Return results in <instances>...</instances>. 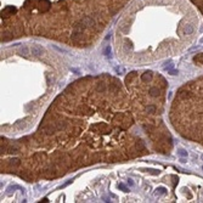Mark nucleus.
<instances>
[{
	"instance_id": "nucleus-1",
	"label": "nucleus",
	"mask_w": 203,
	"mask_h": 203,
	"mask_svg": "<svg viewBox=\"0 0 203 203\" xmlns=\"http://www.w3.org/2000/svg\"><path fill=\"white\" fill-rule=\"evenodd\" d=\"M126 0H10L1 9L3 40L25 28L46 32L68 27L74 44H88V32H100Z\"/></svg>"
},
{
	"instance_id": "nucleus-2",
	"label": "nucleus",
	"mask_w": 203,
	"mask_h": 203,
	"mask_svg": "<svg viewBox=\"0 0 203 203\" xmlns=\"http://www.w3.org/2000/svg\"><path fill=\"white\" fill-rule=\"evenodd\" d=\"M189 90L192 92L195 96L198 97V102L201 105H203V92H197V90H195L191 85H189ZM197 113V112H196ZM198 114H202L203 116V112L202 111H198ZM182 135L189 139V140H193V141H200L203 144V120L198 119L196 123H192L191 125L189 126V129H185Z\"/></svg>"
},
{
	"instance_id": "nucleus-3",
	"label": "nucleus",
	"mask_w": 203,
	"mask_h": 203,
	"mask_svg": "<svg viewBox=\"0 0 203 203\" xmlns=\"http://www.w3.org/2000/svg\"><path fill=\"white\" fill-rule=\"evenodd\" d=\"M31 54L32 55H34V56H40L43 54V48L40 45H33L31 48Z\"/></svg>"
},
{
	"instance_id": "nucleus-4",
	"label": "nucleus",
	"mask_w": 203,
	"mask_h": 203,
	"mask_svg": "<svg viewBox=\"0 0 203 203\" xmlns=\"http://www.w3.org/2000/svg\"><path fill=\"white\" fill-rule=\"evenodd\" d=\"M191 1L198 7V10H200L203 15V0H191Z\"/></svg>"
},
{
	"instance_id": "nucleus-5",
	"label": "nucleus",
	"mask_w": 203,
	"mask_h": 203,
	"mask_svg": "<svg viewBox=\"0 0 203 203\" xmlns=\"http://www.w3.org/2000/svg\"><path fill=\"white\" fill-rule=\"evenodd\" d=\"M44 131H45V134L50 135V134H53L54 131H55V126L51 125V124H49V125H46L45 128H44Z\"/></svg>"
},
{
	"instance_id": "nucleus-6",
	"label": "nucleus",
	"mask_w": 203,
	"mask_h": 203,
	"mask_svg": "<svg viewBox=\"0 0 203 203\" xmlns=\"http://www.w3.org/2000/svg\"><path fill=\"white\" fill-rule=\"evenodd\" d=\"M151 78H152V73H151V72H146L145 74L141 76V80L142 82H148V80H151Z\"/></svg>"
},
{
	"instance_id": "nucleus-7",
	"label": "nucleus",
	"mask_w": 203,
	"mask_h": 203,
	"mask_svg": "<svg viewBox=\"0 0 203 203\" xmlns=\"http://www.w3.org/2000/svg\"><path fill=\"white\" fill-rule=\"evenodd\" d=\"M96 90H97L98 92H105L106 91V85L103 84V83H100V84H97V86H96Z\"/></svg>"
},
{
	"instance_id": "nucleus-8",
	"label": "nucleus",
	"mask_w": 203,
	"mask_h": 203,
	"mask_svg": "<svg viewBox=\"0 0 203 203\" xmlns=\"http://www.w3.org/2000/svg\"><path fill=\"white\" fill-rule=\"evenodd\" d=\"M29 53H31V49H28L27 46H22V48H21V54H22V55H25V56H28Z\"/></svg>"
},
{
	"instance_id": "nucleus-9",
	"label": "nucleus",
	"mask_w": 203,
	"mask_h": 203,
	"mask_svg": "<svg viewBox=\"0 0 203 203\" xmlns=\"http://www.w3.org/2000/svg\"><path fill=\"white\" fill-rule=\"evenodd\" d=\"M150 94H151V96H158V95H159V90H158V88H151V89H150Z\"/></svg>"
},
{
	"instance_id": "nucleus-10",
	"label": "nucleus",
	"mask_w": 203,
	"mask_h": 203,
	"mask_svg": "<svg viewBox=\"0 0 203 203\" xmlns=\"http://www.w3.org/2000/svg\"><path fill=\"white\" fill-rule=\"evenodd\" d=\"M156 111H157V107L154 105H150L147 107V112L148 113H156Z\"/></svg>"
},
{
	"instance_id": "nucleus-11",
	"label": "nucleus",
	"mask_w": 203,
	"mask_h": 203,
	"mask_svg": "<svg viewBox=\"0 0 203 203\" xmlns=\"http://www.w3.org/2000/svg\"><path fill=\"white\" fill-rule=\"evenodd\" d=\"M10 164L12 165V167H18V165H20V159H18V158H14V159H11Z\"/></svg>"
},
{
	"instance_id": "nucleus-12",
	"label": "nucleus",
	"mask_w": 203,
	"mask_h": 203,
	"mask_svg": "<svg viewBox=\"0 0 203 203\" xmlns=\"http://www.w3.org/2000/svg\"><path fill=\"white\" fill-rule=\"evenodd\" d=\"M193 61H196V62H200V63H203V54H200V55L195 56V57H193Z\"/></svg>"
},
{
	"instance_id": "nucleus-13",
	"label": "nucleus",
	"mask_w": 203,
	"mask_h": 203,
	"mask_svg": "<svg viewBox=\"0 0 203 203\" xmlns=\"http://www.w3.org/2000/svg\"><path fill=\"white\" fill-rule=\"evenodd\" d=\"M56 126L59 128V129H65V128L67 126V123L66 122H61V120H60V122H57Z\"/></svg>"
},
{
	"instance_id": "nucleus-14",
	"label": "nucleus",
	"mask_w": 203,
	"mask_h": 203,
	"mask_svg": "<svg viewBox=\"0 0 203 203\" xmlns=\"http://www.w3.org/2000/svg\"><path fill=\"white\" fill-rule=\"evenodd\" d=\"M18 147H16V146H10L9 147V152H10V153H17L18 152Z\"/></svg>"
},
{
	"instance_id": "nucleus-15",
	"label": "nucleus",
	"mask_w": 203,
	"mask_h": 203,
	"mask_svg": "<svg viewBox=\"0 0 203 203\" xmlns=\"http://www.w3.org/2000/svg\"><path fill=\"white\" fill-rule=\"evenodd\" d=\"M178 154L180 156V157H187V152H186L185 150H182V148L178 150Z\"/></svg>"
},
{
	"instance_id": "nucleus-16",
	"label": "nucleus",
	"mask_w": 203,
	"mask_h": 203,
	"mask_svg": "<svg viewBox=\"0 0 203 203\" xmlns=\"http://www.w3.org/2000/svg\"><path fill=\"white\" fill-rule=\"evenodd\" d=\"M165 193V189L164 187H159V189H157V192H156V195H164Z\"/></svg>"
},
{
	"instance_id": "nucleus-17",
	"label": "nucleus",
	"mask_w": 203,
	"mask_h": 203,
	"mask_svg": "<svg viewBox=\"0 0 203 203\" xmlns=\"http://www.w3.org/2000/svg\"><path fill=\"white\" fill-rule=\"evenodd\" d=\"M105 56L106 57H111V48L109 46H107L105 49Z\"/></svg>"
},
{
	"instance_id": "nucleus-18",
	"label": "nucleus",
	"mask_w": 203,
	"mask_h": 203,
	"mask_svg": "<svg viewBox=\"0 0 203 203\" xmlns=\"http://www.w3.org/2000/svg\"><path fill=\"white\" fill-rule=\"evenodd\" d=\"M136 148L137 150H144L145 148V145L141 142V141H139V142H136Z\"/></svg>"
},
{
	"instance_id": "nucleus-19",
	"label": "nucleus",
	"mask_w": 203,
	"mask_h": 203,
	"mask_svg": "<svg viewBox=\"0 0 203 203\" xmlns=\"http://www.w3.org/2000/svg\"><path fill=\"white\" fill-rule=\"evenodd\" d=\"M128 184L131 186V185H133V180H128Z\"/></svg>"
},
{
	"instance_id": "nucleus-20",
	"label": "nucleus",
	"mask_w": 203,
	"mask_h": 203,
	"mask_svg": "<svg viewBox=\"0 0 203 203\" xmlns=\"http://www.w3.org/2000/svg\"><path fill=\"white\" fill-rule=\"evenodd\" d=\"M202 159H203V154H202Z\"/></svg>"
}]
</instances>
